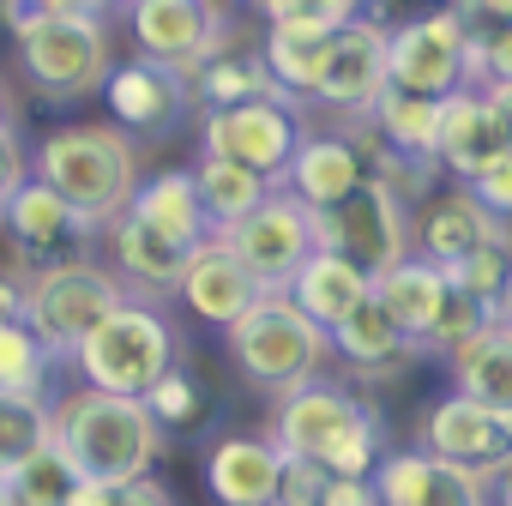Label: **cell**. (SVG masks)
Here are the masks:
<instances>
[{"label": "cell", "mask_w": 512, "mask_h": 506, "mask_svg": "<svg viewBox=\"0 0 512 506\" xmlns=\"http://www.w3.org/2000/svg\"><path fill=\"white\" fill-rule=\"evenodd\" d=\"M284 458H302L326 476H350V482H368L374 464L392 452L386 440V410H374L356 386L332 380V374H314L308 386L284 392L272 404V434H266Z\"/></svg>", "instance_id": "cell-1"}, {"label": "cell", "mask_w": 512, "mask_h": 506, "mask_svg": "<svg viewBox=\"0 0 512 506\" xmlns=\"http://www.w3.org/2000/svg\"><path fill=\"white\" fill-rule=\"evenodd\" d=\"M49 440L79 470V482H133V476H151V464L163 452V434H157V422L145 416L139 398H109V392H91V386L55 392Z\"/></svg>", "instance_id": "cell-2"}, {"label": "cell", "mask_w": 512, "mask_h": 506, "mask_svg": "<svg viewBox=\"0 0 512 506\" xmlns=\"http://www.w3.org/2000/svg\"><path fill=\"white\" fill-rule=\"evenodd\" d=\"M175 362H181V326L151 296H121L67 350L73 380L91 386V392H109V398H145Z\"/></svg>", "instance_id": "cell-3"}, {"label": "cell", "mask_w": 512, "mask_h": 506, "mask_svg": "<svg viewBox=\"0 0 512 506\" xmlns=\"http://www.w3.org/2000/svg\"><path fill=\"white\" fill-rule=\"evenodd\" d=\"M31 175L49 193H61L73 211H85L97 229L109 217H121L133 187L145 181L139 145L109 121H73V127H55L49 139H37L31 145Z\"/></svg>", "instance_id": "cell-4"}, {"label": "cell", "mask_w": 512, "mask_h": 506, "mask_svg": "<svg viewBox=\"0 0 512 506\" xmlns=\"http://www.w3.org/2000/svg\"><path fill=\"white\" fill-rule=\"evenodd\" d=\"M7 37H13L19 79L49 109H73V103L97 97L109 67H115L103 19H85V13H43L31 0H19L7 19Z\"/></svg>", "instance_id": "cell-5"}, {"label": "cell", "mask_w": 512, "mask_h": 506, "mask_svg": "<svg viewBox=\"0 0 512 506\" xmlns=\"http://www.w3.org/2000/svg\"><path fill=\"white\" fill-rule=\"evenodd\" d=\"M223 338H229L235 374H241L253 392H272V398L308 386V380L326 374V362H332V338H326L284 290H278V296H260Z\"/></svg>", "instance_id": "cell-6"}, {"label": "cell", "mask_w": 512, "mask_h": 506, "mask_svg": "<svg viewBox=\"0 0 512 506\" xmlns=\"http://www.w3.org/2000/svg\"><path fill=\"white\" fill-rule=\"evenodd\" d=\"M374 302L380 314L398 326V338L416 350V356H446L458 338H470L488 314L428 260H416V253H404L398 266H386L374 278Z\"/></svg>", "instance_id": "cell-7"}, {"label": "cell", "mask_w": 512, "mask_h": 506, "mask_svg": "<svg viewBox=\"0 0 512 506\" xmlns=\"http://www.w3.org/2000/svg\"><path fill=\"white\" fill-rule=\"evenodd\" d=\"M0 229H7L19 278L85 266V260H97V241H103V229L85 211H73L61 193H49L37 175H25L7 199H0Z\"/></svg>", "instance_id": "cell-8"}, {"label": "cell", "mask_w": 512, "mask_h": 506, "mask_svg": "<svg viewBox=\"0 0 512 506\" xmlns=\"http://www.w3.org/2000/svg\"><path fill=\"white\" fill-rule=\"evenodd\" d=\"M386 91L428 97V103L470 91V31L446 7H428V13L392 25L386 31Z\"/></svg>", "instance_id": "cell-9"}, {"label": "cell", "mask_w": 512, "mask_h": 506, "mask_svg": "<svg viewBox=\"0 0 512 506\" xmlns=\"http://www.w3.org/2000/svg\"><path fill=\"white\" fill-rule=\"evenodd\" d=\"M314 247L344 253L350 266L380 278L386 266H398L410 253V205L386 181H362L332 211H314Z\"/></svg>", "instance_id": "cell-10"}, {"label": "cell", "mask_w": 512, "mask_h": 506, "mask_svg": "<svg viewBox=\"0 0 512 506\" xmlns=\"http://www.w3.org/2000/svg\"><path fill=\"white\" fill-rule=\"evenodd\" d=\"M308 133V115L302 103L290 97H266V103H235V109H217V115H199V151L205 157H223L260 181H284V163L296 151V139Z\"/></svg>", "instance_id": "cell-11"}, {"label": "cell", "mask_w": 512, "mask_h": 506, "mask_svg": "<svg viewBox=\"0 0 512 506\" xmlns=\"http://www.w3.org/2000/svg\"><path fill=\"white\" fill-rule=\"evenodd\" d=\"M139 61L193 73L211 49L235 37V0H121Z\"/></svg>", "instance_id": "cell-12"}, {"label": "cell", "mask_w": 512, "mask_h": 506, "mask_svg": "<svg viewBox=\"0 0 512 506\" xmlns=\"http://www.w3.org/2000/svg\"><path fill=\"white\" fill-rule=\"evenodd\" d=\"M434 163L458 187H470L494 163H512V85H482V91L440 97Z\"/></svg>", "instance_id": "cell-13"}, {"label": "cell", "mask_w": 512, "mask_h": 506, "mask_svg": "<svg viewBox=\"0 0 512 506\" xmlns=\"http://www.w3.org/2000/svg\"><path fill=\"white\" fill-rule=\"evenodd\" d=\"M217 241L253 272V284H260L266 296H278L296 278V266L314 253V211L302 199H290L284 187H272L247 217H235Z\"/></svg>", "instance_id": "cell-14"}, {"label": "cell", "mask_w": 512, "mask_h": 506, "mask_svg": "<svg viewBox=\"0 0 512 506\" xmlns=\"http://www.w3.org/2000/svg\"><path fill=\"white\" fill-rule=\"evenodd\" d=\"M127 290L115 284V272L109 266H97V260H85V266H61V272H37V278H25V326L61 356V368H67V350L121 302Z\"/></svg>", "instance_id": "cell-15"}, {"label": "cell", "mask_w": 512, "mask_h": 506, "mask_svg": "<svg viewBox=\"0 0 512 506\" xmlns=\"http://www.w3.org/2000/svg\"><path fill=\"white\" fill-rule=\"evenodd\" d=\"M416 446L428 458H446V464H464L476 476L506 482V464H512V416L506 410H488V404H476L464 392H446V398L422 404Z\"/></svg>", "instance_id": "cell-16"}, {"label": "cell", "mask_w": 512, "mask_h": 506, "mask_svg": "<svg viewBox=\"0 0 512 506\" xmlns=\"http://www.w3.org/2000/svg\"><path fill=\"white\" fill-rule=\"evenodd\" d=\"M103 109H109V127H121L133 145H163L187 127L193 115V91H187V73L163 67V61H127V67H109L103 79Z\"/></svg>", "instance_id": "cell-17"}, {"label": "cell", "mask_w": 512, "mask_h": 506, "mask_svg": "<svg viewBox=\"0 0 512 506\" xmlns=\"http://www.w3.org/2000/svg\"><path fill=\"white\" fill-rule=\"evenodd\" d=\"M380 91H386V25H374V19L338 25L320 55V73L308 85V103L338 121H356V115H368V103Z\"/></svg>", "instance_id": "cell-18"}, {"label": "cell", "mask_w": 512, "mask_h": 506, "mask_svg": "<svg viewBox=\"0 0 512 506\" xmlns=\"http://www.w3.org/2000/svg\"><path fill=\"white\" fill-rule=\"evenodd\" d=\"M374 500L380 506H494V476H476L464 464H446V458H428L422 446H404V452H386L368 476Z\"/></svg>", "instance_id": "cell-19"}, {"label": "cell", "mask_w": 512, "mask_h": 506, "mask_svg": "<svg viewBox=\"0 0 512 506\" xmlns=\"http://www.w3.org/2000/svg\"><path fill=\"white\" fill-rule=\"evenodd\" d=\"M97 247H109V272H115V284H121L127 296H151V302L175 296V284H181V272H187V260H193L187 241L151 229V223L133 217V211L109 217Z\"/></svg>", "instance_id": "cell-20"}, {"label": "cell", "mask_w": 512, "mask_h": 506, "mask_svg": "<svg viewBox=\"0 0 512 506\" xmlns=\"http://www.w3.org/2000/svg\"><path fill=\"white\" fill-rule=\"evenodd\" d=\"M506 223L500 217H488L476 199H470V187H446V193H422L416 205H410V253L416 260H428V266H440V272H452L464 253H476L488 235H500Z\"/></svg>", "instance_id": "cell-21"}, {"label": "cell", "mask_w": 512, "mask_h": 506, "mask_svg": "<svg viewBox=\"0 0 512 506\" xmlns=\"http://www.w3.org/2000/svg\"><path fill=\"white\" fill-rule=\"evenodd\" d=\"M175 296L187 302V314L199 320V326H211V332H229L253 302H260L266 290L253 284V272L235 260V253L211 235V241H199L193 247V260H187V272H181V284H175Z\"/></svg>", "instance_id": "cell-22"}, {"label": "cell", "mask_w": 512, "mask_h": 506, "mask_svg": "<svg viewBox=\"0 0 512 506\" xmlns=\"http://www.w3.org/2000/svg\"><path fill=\"white\" fill-rule=\"evenodd\" d=\"M284 452L266 434H217L205 446V494L211 506H272Z\"/></svg>", "instance_id": "cell-23"}, {"label": "cell", "mask_w": 512, "mask_h": 506, "mask_svg": "<svg viewBox=\"0 0 512 506\" xmlns=\"http://www.w3.org/2000/svg\"><path fill=\"white\" fill-rule=\"evenodd\" d=\"M368 175H362V157H356V145L338 133V127H320V133H302L296 139V151H290V163H284V193L290 199H302L308 211H332L350 187H362Z\"/></svg>", "instance_id": "cell-24"}, {"label": "cell", "mask_w": 512, "mask_h": 506, "mask_svg": "<svg viewBox=\"0 0 512 506\" xmlns=\"http://www.w3.org/2000/svg\"><path fill=\"white\" fill-rule=\"evenodd\" d=\"M284 296H290V302H296V308L326 332V338H332V332H338V326L368 302V296H374V278H368L362 266H350L344 253L314 247L308 260L296 266V278L284 284Z\"/></svg>", "instance_id": "cell-25"}, {"label": "cell", "mask_w": 512, "mask_h": 506, "mask_svg": "<svg viewBox=\"0 0 512 506\" xmlns=\"http://www.w3.org/2000/svg\"><path fill=\"white\" fill-rule=\"evenodd\" d=\"M187 91H193V109L199 115H217V109H235V103H266V97H284L260 61V43H241L229 37L223 49H211L193 73H187ZM296 103V97H290Z\"/></svg>", "instance_id": "cell-26"}, {"label": "cell", "mask_w": 512, "mask_h": 506, "mask_svg": "<svg viewBox=\"0 0 512 506\" xmlns=\"http://www.w3.org/2000/svg\"><path fill=\"white\" fill-rule=\"evenodd\" d=\"M446 368H452V392L512 416V326L506 320H482L470 338H458L446 350Z\"/></svg>", "instance_id": "cell-27"}, {"label": "cell", "mask_w": 512, "mask_h": 506, "mask_svg": "<svg viewBox=\"0 0 512 506\" xmlns=\"http://www.w3.org/2000/svg\"><path fill=\"white\" fill-rule=\"evenodd\" d=\"M332 356L344 362V374L350 380H398L410 362H416V350L398 338V326L380 314V302L368 296L338 332H332Z\"/></svg>", "instance_id": "cell-28"}, {"label": "cell", "mask_w": 512, "mask_h": 506, "mask_svg": "<svg viewBox=\"0 0 512 506\" xmlns=\"http://www.w3.org/2000/svg\"><path fill=\"white\" fill-rule=\"evenodd\" d=\"M127 211H133V217H145L151 229H163V235L187 241V247L211 241V229H205V211H199V193H193L187 169H157V175H145V181L133 187Z\"/></svg>", "instance_id": "cell-29"}, {"label": "cell", "mask_w": 512, "mask_h": 506, "mask_svg": "<svg viewBox=\"0 0 512 506\" xmlns=\"http://www.w3.org/2000/svg\"><path fill=\"white\" fill-rule=\"evenodd\" d=\"M374 133H380V145L386 151H398L404 163H428V169H440L434 163V127H440V103H428V97H398V91H380L374 103H368V115H362Z\"/></svg>", "instance_id": "cell-30"}, {"label": "cell", "mask_w": 512, "mask_h": 506, "mask_svg": "<svg viewBox=\"0 0 512 506\" xmlns=\"http://www.w3.org/2000/svg\"><path fill=\"white\" fill-rule=\"evenodd\" d=\"M187 181H193V193H199V211H205V229H211V235H223L235 217H247L253 205L272 193V181L247 175V169H235V163H223V157H205V151H199V163L187 169Z\"/></svg>", "instance_id": "cell-31"}, {"label": "cell", "mask_w": 512, "mask_h": 506, "mask_svg": "<svg viewBox=\"0 0 512 506\" xmlns=\"http://www.w3.org/2000/svg\"><path fill=\"white\" fill-rule=\"evenodd\" d=\"M0 392H13V398H55L61 392V356L25 320H0Z\"/></svg>", "instance_id": "cell-32"}, {"label": "cell", "mask_w": 512, "mask_h": 506, "mask_svg": "<svg viewBox=\"0 0 512 506\" xmlns=\"http://www.w3.org/2000/svg\"><path fill=\"white\" fill-rule=\"evenodd\" d=\"M446 278H452L488 320H506V302H512V241H506V229L488 235L476 253H464Z\"/></svg>", "instance_id": "cell-33"}, {"label": "cell", "mask_w": 512, "mask_h": 506, "mask_svg": "<svg viewBox=\"0 0 512 506\" xmlns=\"http://www.w3.org/2000/svg\"><path fill=\"white\" fill-rule=\"evenodd\" d=\"M139 404H145V416L157 422V434H199V428L211 422V392H205V380H199L187 362H175Z\"/></svg>", "instance_id": "cell-34"}, {"label": "cell", "mask_w": 512, "mask_h": 506, "mask_svg": "<svg viewBox=\"0 0 512 506\" xmlns=\"http://www.w3.org/2000/svg\"><path fill=\"white\" fill-rule=\"evenodd\" d=\"M49 410H55V398H13V392H0V476L19 470L31 452L49 446Z\"/></svg>", "instance_id": "cell-35"}, {"label": "cell", "mask_w": 512, "mask_h": 506, "mask_svg": "<svg viewBox=\"0 0 512 506\" xmlns=\"http://www.w3.org/2000/svg\"><path fill=\"white\" fill-rule=\"evenodd\" d=\"M7 482H13V500L19 506H67L73 500V488H79V470L55 452V440L43 446V452H31L19 470H7Z\"/></svg>", "instance_id": "cell-36"}, {"label": "cell", "mask_w": 512, "mask_h": 506, "mask_svg": "<svg viewBox=\"0 0 512 506\" xmlns=\"http://www.w3.org/2000/svg\"><path fill=\"white\" fill-rule=\"evenodd\" d=\"M241 7L253 19H266V25H314V31L374 19V0H241Z\"/></svg>", "instance_id": "cell-37"}, {"label": "cell", "mask_w": 512, "mask_h": 506, "mask_svg": "<svg viewBox=\"0 0 512 506\" xmlns=\"http://www.w3.org/2000/svg\"><path fill=\"white\" fill-rule=\"evenodd\" d=\"M67 506H175V494L157 476H133V482H79Z\"/></svg>", "instance_id": "cell-38"}, {"label": "cell", "mask_w": 512, "mask_h": 506, "mask_svg": "<svg viewBox=\"0 0 512 506\" xmlns=\"http://www.w3.org/2000/svg\"><path fill=\"white\" fill-rule=\"evenodd\" d=\"M440 7L470 31V37H494L512 31V0H440Z\"/></svg>", "instance_id": "cell-39"}, {"label": "cell", "mask_w": 512, "mask_h": 506, "mask_svg": "<svg viewBox=\"0 0 512 506\" xmlns=\"http://www.w3.org/2000/svg\"><path fill=\"white\" fill-rule=\"evenodd\" d=\"M320 488H326V470H314V464H302V458H284V470H278V500H272V506H314Z\"/></svg>", "instance_id": "cell-40"}, {"label": "cell", "mask_w": 512, "mask_h": 506, "mask_svg": "<svg viewBox=\"0 0 512 506\" xmlns=\"http://www.w3.org/2000/svg\"><path fill=\"white\" fill-rule=\"evenodd\" d=\"M470 199H476L488 217H500V223H506V211H512V163H494V169H482V175L470 181Z\"/></svg>", "instance_id": "cell-41"}, {"label": "cell", "mask_w": 512, "mask_h": 506, "mask_svg": "<svg viewBox=\"0 0 512 506\" xmlns=\"http://www.w3.org/2000/svg\"><path fill=\"white\" fill-rule=\"evenodd\" d=\"M25 175H31V151H25L19 127H0V199H7Z\"/></svg>", "instance_id": "cell-42"}, {"label": "cell", "mask_w": 512, "mask_h": 506, "mask_svg": "<svg viewBox=\"0 0 512 506\" xmlns=\"http://www.w3.org/2000/svg\"><path fill=\"white\" fill-rule=\"evenodd\" d=\"M314 506H380V500H374V488H368V482L326 476V488H320V500H314Z\"/></svg>", "instance_id": "cell-43"}, {"label": "cell", "mask_w": 512, "mask_h": 506, "mask_svg": "<svg viewBox=\"0 0 512 506\" xmlns=\"http://www.w3.org/2000/svg\"><path fill=\"white\" fill-rule=\"evenodd\" d=\"M31 7H43V13H85V19H109V13H121V0H31Z\"/></svg>", "instance_id": "cell-44"}, {"label": "cell", "mask_w": 512, "mask_h": 506, "mask_svg": "<svg viewBox=\"0 0 512 506\" xmlns=\"http://www.w3.org/2000/svg\"><path fill=\"white\" fill-rule=\"evenodd\" d=\"M0 320H25V278L0 272Z\"/></svg>", "instance_id": "cell-45"}, {"label": "cell", "mask_w": 512, "mask_h": 506, "mask_svg": "<svg viewBox=\"0 0 512 506\" xmlns=\"http://www.w3.org/2000/svg\"><path fill=\"white\" fill-rule=\"evenodd\" d=\"M0 127H19V115H13V97H7V85H0Z\"/></svg>", "instance_id": "cell-46"}, {"label": "cell", "mask_w": 512, "mask_h": 506, "mask_svg": "<svg viewBox=\"0 0 512 506\" xmlns=\"http://www.w3.org/2000/svg\"><path fill=\"white\" fill-rule=\"evenodd\" d=\"M0 506H19V500H13V482H7V476H0Z\"/></svg>", "instance_id": "cell-47"}, {"label": "cell", "mask_w": 512, "mask_h": 506, "mask_svg": "<svg viewBox=\"0 0 512 506\" xmlns=\"http://www.w3.org/2000/svg\"><path fill=\"white\" fill-rule=\"evenodd\" d=\"M13 7H19V0H0V25H7V19H13Z\"/></svg>", "instance_id": "cell-48"}, {"label": "cell", "mask_w": 512, "mask_h": 506, "mask_svg": "<svg viewBox=\"0 0 512 506\" xmlns=\"http://www.w3.org/2000/svg\"><path fill=\"white\" fill-rule=\"evenodd\" d=\"M494 506H500V500H494Z\"/></svg>", "instance_id": "cell-49"}]
</instances>
